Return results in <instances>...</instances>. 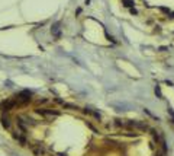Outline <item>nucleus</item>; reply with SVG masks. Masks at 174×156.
I'll list each match as a JSON object with an SVG mask.
<instances>
[{"mask_svg": "<svg viewBox=\"0 0 174 156\" xmlns=\"http://www.w3.org/2000/svg\"><path fill=\"white\" fill-rule=\"evenodd\" d=\"M122 3H123L126 8H131V9H132V6H133V2H132V0H122Z\"/></svg>", "mask_w": 174, "mask_h": 156, "instance_id": "obj_5", "label": "nucleus"}, {"mask_svg": "<svg viewBox=\"0 0 174 156\" xmlns=\"http://www.w3.org/2000/svg\"><path fill=\"white\" fill-rule=\"evenodd\" d=\"M155 94H158V96H163V95H161V90H160V88H155Z\"/></svg>", "mask_w": 174, "mask_h": 156, "instance_id": "obj_6", "label": "nucleus"}, {"mask_svg": "<svg viewBox=\"0 0 174 156\" xmlns=\"http://www.w3.org/2000/svg\"><path fill=\"white\" fill-rule=\"evenodd\" d=\"M131 13H133V15H136V13H138V12H136V9H131Z\"/></svg>", "mask_w": 174, "mask_h": 156, "instance_id": "obj_7", "label": "nucleus"}, {"mask_svg": "<svg viewBox=\"0 0 174 156\" xmlns=\"http://www.w3.org/2000/svg\"><path fill=\"white\" fill-rule=\"evenodd\" d=\"M1 124H3V127L4 128H10V120H9V117L7 115H1Z\"/></svg>", "mask_w": 174, "mask_h": 156, "instance_id": "obj_4", "label": "nucleus"}, {"mask_svg": "<svg viewBox=\"0 0 174 156\" xmlns=\"http://www.w3.org/2000/svg\"><path fill=\"white\" fill-rule=\"evenodd\" d=\"M36 112L41 114V115H44V117H58L59 115V112L58 111H55V110H51V108H38L36 110Z\"/></svg>", "mask_w": 174, "mask_h": 156, "instance_id": "obj_1", "label": "nucleus"}, {"mask_svg": "<svg viewBox=\"0 0 174 156\" xmlns=\"http://www.w3.org/2000/svg\"><path fill=\"white\" fill-rule=\"evenodd\" d=\"M17 101H19L20 104H28V102L31 101V92L25 90V92L19 94V96H17Z\"/></svg>", "mask_w": 174, "mask_h": 156, "instance_id": "obj_3", "label": "nucleus"}, {"mask_svg": "<svg viewBox=\"0 0 174 156\" xmlns=\"http://www.w3.org/2000/svg\"><path fill=\"white\" fill-rule=\"evenodd\" d=\"M31 149H32V152L35 153L36 156H41L45 153V148L42 146L41 143H35V144H31Z\"/></svg>", "mask_w": 174, "mask_h": 156, "instance_id": "obj_2", "label": "nucleus"}]
</instances>
